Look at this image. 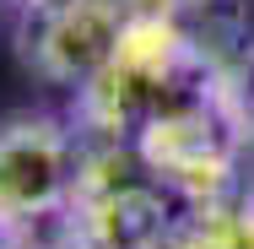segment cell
Listing matches in <instances>:
<instances>
[{"label": "cell", "mask_w": 254, "mask_h": 249, "mask_svg": "<svg viewBox=\"0 0 254 249\" xmlns=\"http://www.w3.org/2000/svg\"><path fill=\"white\" fill-rule=\"evenodd\" d=\"M135 16H141L135 0H33L22 38L44 76L76 82V76H98Z\"/></svg>", "instance_id": "2"}, {"label": "cell", "mask_w": 254, "mask_h": 249, "mask_svg": "<svg viewBox=\"0 0 254 249\" xmlns=\"http://www.w3.org/2000/svg\"><path fill=\"white\" fill-rule=\"evenodd\" d=\"M70 184V152L49 125H11L0 136V217H38Z\"/></svg>", "instance_id": "3"}, {"label": "cell", "mask_w": 254, "mask_h": 249, "mask_svg": "<svg viewBox=\"0 0 254 249\" xmlns=\"http://www.w3.org/2000/svg\"><path fill=\"white\" fill-rule=\"evenodd\" d=\"M135 130H141V163L190 195L216 190L233 168V130L216 114V103L195 87L157 103Z\"/></svg>", "instance_id": "1"}, {"label": "cell", "mask_w": 254, "mask_h": 249, "mask_svg": "<svg viewBox=\"0 0 254 249\" xmlns=\"http://www.w3.org/2000/svg\"><path fill=\"white\" fill-rule=\"evenodd\" d=\"M92 239L98 249H173L179 222L168 217V195L152 184H103L92 200Z\"/></svg>", "instance_id": "4"}]
</instances>
